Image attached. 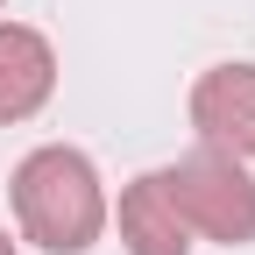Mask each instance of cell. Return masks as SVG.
I'll list each match as a JSON object with an SVG mask.
<instances>
[{
    "label": "cell",
    "instance_id": "obj_6",
    "mask_svg": "<svg viewBox=\"0 0 255 255\" xmlns=\"http://www.w3.org/2000/svg\"><path fill=\"white\" fill-rule=\"evenodd\" d=\"M0 255H14V241H7V234H0Z\"/></svg>",
    "mask_w": 255,
    "mask_h": 255
},
{
    "label": "cell",
    "instance_id": "obj_3",
    "mask_svg": "<svg viewBox=\"0 0 255 255\" xmlns=\"http://www.w3.org/2000/svg\"><path fill=\"white\" fill-rule=\"evenodd\" d=\"M191 128L220 156H255V64H213L191 85Z\"/></svg>",
    "mask_w": 255,
    "mask_h": 255
},
{
    "label": "cell",
    "instance_id": "obj_4",
    "mask_svg": "<svg viewBox=\"0 0 255 255\" xmlns=\"http://www.w3.org/2000/svg\"><path fill=\"white\" fill-rule=\"evenodd\" d=\"M50 92H57V50H50V36H36V28H21V21H0V128L43 114Z\"/></svg>",
    "mask_w": 255,
    "mask_h": 255
},
{
    "label": "cell",
    "instance_id": "obj_1",
    "mask_svg": "<svg viewBox=\"0 0 255 255\" xmlns=\"http://www.w3.org/2000/svg\"><path fill=\"white\" fill-rule=\"evenodd\" d=\"M14 227L43 255H85L107 234V184L100 163L71 142H43L14 163Z\"/></svg>",
    "mask_w": 255,
    "mask_h": 255
},
{
    "label": "cell",
    "instance_id": "obj_2",
    "mask_svg": "<svg viewBox=\"0 0 255 255\" xmlns=\"http://www.w3.org/2000/svg\"><path fill=\"white\" fill-rule=\"evenodd\" d=\"M163 191L191 234H206L220 248H248L255 241V177L241 156H220V149H191L177 163H163Z\"/></svg>",
    "mask_w": 255,
    "mask_h": 255
},
{
    "label": "cell",
    "instance_id": "obj_5",
    "mask_svg": "<svg viewBox=\"0 0 255 255\" xmlns=\"http://www.w3.org/2000/svg\"><path fill=\"white\" fill-rule=\"evenodd\" d=\"M121 248L128 255H191V227L177 220L163 170H142L121 191Z\"/></svg>",
    "mask_w": 255,
    "mask_h": 255
},
{
    "label": "cell",
    "instance_id": "obj_7",
    "mask_svg": "<svg viewBox=\"0 0 255 255\" xmlns=\"http://www.w3.org/2000/svg\"><path fill=\"white\" fill-rule=\"evenodd\" d=\"M0 7H7V0H0Z\"/></svg>",
    "mask_w": 255,
    "mask_h": 255
}]
</instances>
